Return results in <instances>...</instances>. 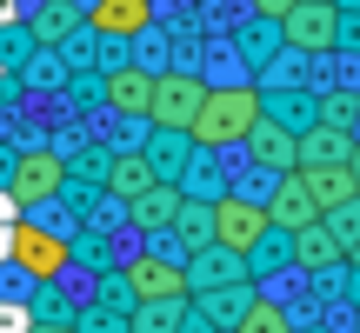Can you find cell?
<instances>
[{"instance_id": "cell-9", "label": "cell", "mask_w": 360, "mask_h": 333, "mask_svg": "<svg viewBox=\"0 0 360 333\" xmlns=\"http://www.w3.org/2000/svg\"><path fill=\"white\" fill-rule=\"evenodd\" d=\"M314 220H321V207H314L307 180H300V166H287V174L274 180V200H267V227H281V233H300V227H314Z\"/></svg>"}, {"instance_id": "cell-27", "label": "cell", "mask_w": 360, "mask_h": 333, "mask_svg": "<svg viewBox=\"0 0 360 333\" xmlns=\"http://www.w3.org/2000/svg\"><path fill=\"white\" fill-rule=\"evenodd\" d=\"M34 333H60V320H40V327H34Z\"/></svg>"}, {"instance_id": "cell-29", "label": "cell", "mask_w": 360, "mask_h": 333, "mask_svg": "<svg viewBox=\"0 0 360 333\" xmlns=\"http://www.w3.org/2000/svg\"><path fill=\"white\" fill-rule=\"evenodd\" d=\"M334 7H340V0H334Z\"/></svg>"}, {"instance_id": "cell-22", "label": "cell", "mask_w": 360, "mask_h": 333, "mask_svg": "<svg viewBox=\"0 0 360 333\" xmlns=\"http://www.w3.org/2000/svg\"><path fill=\"white\" fill-rule=\"evenodd\" d=\"M247 300H254V287H247V280H233V287H207V313H214V320H240Z\"/></svg>"}, {"instance_id": "cell-4", "label": "cell", "mask_w": 360, "mask_h": 333, "mask_svg": "<svg viewBox=\"0 0 360 333\" xmlns=\"http://www.w3.org/2000/svg\"><path fill=\"white\" fill-rule=\"evenodd\" d=\"M60 187H67V160L53 154V147H34V154L13 160V180H7L13 207H40V200H53Z\"/></svg>"}, {"instance_id": "cell-14", "label": "cell", "mask_w": 360, "mask_h": 333, "mask_svg": "<svg viewBox=\"0 0 360 333\" xmlns=\"http://www.w3.org/2000/svg\"><path fill=\"white\" fill-rule=\"evenodd\" d=\"M240 260H247V254H227V247L207 240L200 254H193V267H187V287H233V280H247Z\"/></svg>"}, {"instance_id": "cell-6", "label": "cell", "mask_w": 360, "mask_h": 333, "mask_svg": "<svg viewBox=\"0 0 360 333\" xmlns=\"http://www.w3.org/2000/svg\"><path fill=\"white\" fill-rule=\"evenodd\" d=\"M207 214H214V247H227V254H247V247H254L260 233H267V207L240 200V193H227V200H214Z\"/></svg>"}, {"instance_id": "cell-23", "label": "cell", "mask_w": 360, "mask_h": 333, "mask_svg": "<svg viewBox=\"0 0 360 333\" xmlns=\"http://www.w3.org/2000/svg\"><path fill=\"white\" fill-rule=\"evenodd\" d=\"M174 227H180V240H187L193 254L214 240V214H207V207H180V220H174Z\"/></svg>"}, {"instance_id": "cell-12", "label": "cell", "mask_w": 360, "mask_h": 333, "mask_svg": "<svg viewBox=\"0 0 360 333\" xmlns=\"http://www.w3.org/2000/svg\"><path fill=\"white\" fill-rule=\"evenodd\" d=\"M247 147H254V160H260V166H274V174H287V166H300V133H287L281 120H267V114L254 120V133H247Z\"/></svg>"}, {"instance_id": "cell-18", "label": "cell", "mask_w": 360, "mask_h": 333, "mask_svg": "<svg viewBox=\"0 0 360 333\" xmlns=\"http://www.w3.org/2000/svg\"><path fill=\"white\" fill-rule=\"evenodd\" d=\"M107 187H114L120 200L134 207V200H141L147 187H154V166H147V154H120L114 166H107Z\"/></svg>"}, {"instance_id": "cell-26", "label": "cell", "mask_w": 360, "mask_h": 333, "mask_svg": "<svg viewBox=\"0 0 360 333\" xmlns=\"http://www.w3.org/2000/svg\"><path fill=\"white\" fill-rule=\"evenodd\" d=\"M347 166H354V187H360V141H354V154H347Z\"/></svg>"}, {"instance_id": "cell-10", "label": "cell", "mask_w": 360, "mask_h": 333, "mask_svg": "<svg viewBox=\"0 0 360 333\" xmlns=\"http://www.w3.org/2000/svg\"><path fill=\"white\" fill-rule=\"evenodd\" d=\"M107 107L120 120H147V107H154V67H114L107 74Z\"/></svg>"}, {"instance_id": "cell-5", "label": "cell", "mask_w": 360, "mask_h": 333, "mask_svg": "<svg viewBox=\"0 0 360 333\" xmlns=\"http://www.w3.org/2000/svg\"><path fill=\"white\" fill-rule=\"evenodd\" d=\"M200 100H207V87H200L193 74H154V107H147V120H154V127H180V133H187L193 114H200Z\"/></svg>"}, {"instance_id": "cell-17", "label": "cell", "mask_w": 360, "mask_h": 333, "mask_svg": "<svg viewBox=\"0 0 360 333\" xmlns=\"http://www.w3.org/2000/svg\"><path fill=\"white\" fill-rule=\"evenodd\" d=\"M354 154V133L347 127H314L300 133V166H327V160H347Z\"/></svg>"}, {"instance_id": "cell-3", "label": "cell", "mask_w": 360, "mask_h": 333, "mask_svg": "<svg viewBox=\"0 0 360 333\" xmlns=\"http://www.w3.org/2000/svg\"><path fill=\"white\" fill-rule=\"evenodd\" d=\"M13 267L34 273V280H60V273L74 267V240H67V233H47L40 220H20V227H13Z\"/></svg>"}, {"instance_id": "cell-16", "label": "cell", "mask_w": 360, "mask_h": 333, "mask_svg": "<svg viewBox=\"0 0 360 333\" xmlns=\"http://www.w3.org/2000/svg\"><path fill=\"white\" fill-rule=\"evenodd\" d=\"M187 154H193V133L154 127V141H147V166H154V180H174L180 166H187Z\"/></svg>"}, {"instance_id": "cell-2", "label": "cell", "mask_w": 360, "mask_h": 333, "mask_svg": "<svg viewBox=\"0 0 360 333\" xmlns=\"http://www.w3.org/2000/svg\"><path fill=\"white\" fill-rule=\"evenodd\" d=\"M274 27H281V40H287L294 53H334V40H340V7H334V0H294Z\"/></svg>"}, {"instance_id": "cell-20", "label": "cell", "mask_w": 360, "mask_h": 333, "mask_svg": "<svg viewBox=\"0 0 360 333\" xmlns=\"http://www.w3.org/2000/svg\"><path fill=\"white\" fill-rule=\"evenodd\" d=\"M233 333H294V320H287L274 300H247L240 320H233Z\"/></svg>"}, {"instance_id": "cell-28", "label": "cell", "mask_w": 360, "mask_h": 333, "mask_svg": "<svg viewBox=\"0 0 360 333\" xmlns=\"http://www.w3.org/2000/svg\"><path fill=\"white\" fill-rule=\"evenodd\" d=\"M347 260H354V267H360V240H354V247H347Z\"/></svg>"}, {"instance_id": "cell-19", "label": "cell", "mask_w": 360, "mask_h": 333, "mask_svg": "<svg viewBox=\"0 0 360 333\" xmlns=\"http://www.w3.org/2000/svg\"><path fill=\"white\" fill-rule=\"evenodd\" d=\"M74 27H80V7H67V0H47V7L34 13V27H27V34H34L40 47H60Z\"/></svg>"}, {"instance_id": "cell-11", "label": "cell", "mask_w": 360, "mask_h": 333, "mask_svg": "<svg viewBox=\"0 0 360 333\" xmlns=\"http://www.w3.org/2000/svg\"><path fill=\"white\" fill-rule=\"evenodd\" d=\"M300 180H307V193H314V207H321V214H334V207L360 200V187H354V166H347V160H327V166H300Z\"/></svg>"}, {"instance_id": "cell-8", "label": "cell", "mask_w": 360, "mask_h": 333, "mask_svg": "<svg viewBox=\"0 0 360 333\" xmlns=\"http://www.w3.org/2000/svg\"><path fill=\"white\" fill-rule=\"evenodd\" d=\"M147 20H154V0H87V7H80V27H94V34H107V40L147 34Z\"/></svg>"}, {"instance_id": "cell-15", "label": "cell", "mask_w": 360, "mask_h": 333, "mask_svg": "<svg viewBox=\"0 0 360 333\" xmlns=\"http://www.w3.org/2000/svg\"><path fill=\"white\" fill-rule=\"evenodd\" d=\"M287 240H294V267H334V260H347V247L334 240V227H327V220L287 233Z\"/></svg>"}, {"instance_id": "cell-24", "label": "cell", "mask_w": 360, "mask_h": 333, "mask_svg": "<svg viewBox=\"0 0 360 333\" xmlns=\"http://www.w3.org/2000/svg\"><path fill=\"white\" fill-rule=\"evenodd\" d=\"M354 93H327V100H321V127H354Z\"/></svg>"}, {"instance_id": "cell-1", "label": "cell", "mask_w": 360, "mask_h": 333, "mask_svg": "<svg viewBox=\"0 0 360 333\" xmlns=\"http://www.w3.org/2000/svg\"><path fill=\"white\" fill-rule=\"evenodd\" d=\"M260 93L254 87H207V100H200V114H193V147H233V141H247L254 133V120H260Z\"/></svg>"}, {"instance_id": "cell-25", "label": "cell", "mask_w": 360, "mask_h": 333, "mask_svg": "<svg viewBox=\"0 0 360 333\" xmlns=\"http://www.w3.org/2000/svg\"><path fill=\"white\" fill-rule=\"evenodd\" d=\"M287 7H294V0H254V13H260V20H281Z\"/></svg>"}, {"instance_id": "cell-13", "label": "cell", "mask_w": 360, "mask_h": 333, "mask_svg": "<svg viewBox=\"0 0 360 333\" xmlns=\"http://www.w3.org/2000/svg\"><path fill=\"white\" fill-rule=\"evenodd\" d=\"M180 207H187V200H180V180H154V187L134 200V214H127V220H134L141 233H167L174 220H180Z\"/></svg>"}, {"instance_id": "cell-7", "label": "cell", "mask_w": 360, "mask_h": 333, "mask_svg": "<svg viewBox=\"0 0 360 333\" xmlns=\"http://www.w3.org/2000/svg\"><path fill=\"white\" fill-rule=\"evenodd\" d=\"M127 294L134 300H187V267L167 254H141V260H127Z\"/></svg>"}, {"instance_id": "cell-21", "label": "cell", "mask_w": 360, "mask_h": 333, "mask_svg": "<svg viewBox=\"0 0 360 333\" xmlns=\"http://www.w3.org/2000/svg\"><path fill=\"white\" fill-rule=\"evenodd\" d=\"M180 327V300H141L134 307V333H174Z\"/></svg>"}]
</instances>
